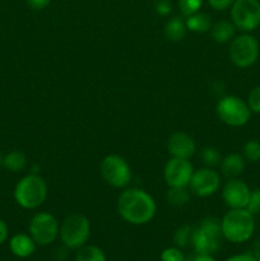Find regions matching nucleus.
<instances>
[{
  "instance_id": "nucleus-17",
  "label": "nucleus",
  "mask_w": 260,
  "mask_h": 261,
  "mask_svg": "<svg viewBox=\"0 0 260 261\" xmlns=\"http://www.w3.org/2000/svg\"><path fill=\"white\" fill-rule=\"evenodd\" d=\"M212 37L216 42L218 43H227L231 42L235 37V32H236V27L231 20L222 19L214 23L211 28Z\"/></svg>"
},
{
  "instance_id": "nucleus-24",
  "label": "nucleus",
  "mask_w": 260,
  "mask_h": 261,
  "mask_svg": "<svg viewBox=\"0 0 260 261\" xmlns=\"http://www.w3.org/2000/svg\"><path fill=\"white\" fill-rule=\"evenodd\" d=\"M242 155L245 161L250 163H256L260 161V142L256 139H251L245 143L242 148Z\"/></svg>"
},
{
  "instance_id": "nucleus-4",
  "label": "nucleus",
  "mask_w": 260,
  "mask_h": 261,
  "mask_svg": "<svg viewBox=\"0 0 260 261\" xmlns=\"http://www.w3.org/2000/svg\"><path fill=\"white\" fill-rule=\"evenodd\" d=\"M221 221L216 217H205L194 227L191 246L196 254H211L218 251L222 246Z\"/></svg>"
},
{
  "instance_id": "nucleus-29",
  "label": "nucleus",
  "mask_w": 260,
  "mask_h": 261,
  "mask_svg": "<svg viewBox=\"0 0 260 261\" xmlns=\"http://www.w3.org/2000/svg\"><path fill=\"white\" fill-rule=\"evenodd\" d=\"M246 209L252 214V216L260 214V189L251 190V194H250V199H249V203H247Z\"/></svg>"
},
{
  "instance_id": "nucleus-32",
  "label": "nucleus",
  "mask_w": 260,
  "mask_h": 261,
  "mask_svg": "<svg viewBox=\"0 0 260 261\" xmlns=\"http://www.w3.org/2000/svg\"><path fill=\"white\" fill-rule=\"evenodd\" d=\"M50 3H51V0H27V4L35 10L45 9L46 7H48V4H50Z\"/></svg>"
},
{
  "instance_id": "nucleus-8",
  "label": "nucleus",
  "mask_w": 260,
  "mask_h": 261,
  "mask_svg": "<svg viewBox=\"0 0 260 261\" xmlns=\"http://www.w3.org/2000/svg\"><path fill=\"white\" fill-rule=\"evenodd\" d=\"M99 173L107 185L115 189H125L132 181L130 166L121 155L109 154L101 161Z\"/></svg>"
},
{
  "instance_id": "nucleus-26",
  "label": "nucleus",
  "mask_w": 260,
  "mask_h": 261,
  "mask_svg": "<svg viewBox=\"0 0 260 261\" xmlns=\"http://www.w3.org/2000/svg\"><path fill=\"white\" fill-rule=\"evenodd\" d=\"M201 5H203V0H178V8L185 17H190L200 12Z\"/></svg>"
},
{
  "instance_id": "nucleus-18",
  "label": "nucleus",
  "mask_w": 260,
  "mask_h": 261,
  "mask_svg": "<svg viewBox=\"0 0 260 261\" xmlns=\"http://www.w3.org/2000/svg\"><path fill=\"white\" fill-rule=\"evenodd\" d=\"M188 27L186 22L181 17H173L167 20L165 25V35L166 38L171 42H180L185 38Z\"/></svg>"
},
{
  "instance_id": "nucleus-31",
  "label": "nucleus",
  "mask_w": 260,
  "mask_h": 261,
  "mask_svg": "<svg viewBox=\"0 0 260 261\" xmlns=\"http://www.w3.org/2000/svg\"><path fill=\"white\" fill-rule=\"evenodd\" d=\"M235 0H208L209 5L216 10H226L232 7Z\"/></svg>"
},
{
  "instance_id": "nucleus-9",
  "label": "nucleus",
  "mask_w": 260,
  "mask_h": 261,
  "mask_svg": "<svg viewBox=\"0 0 260 261\" xmlns=\"http://www.w3.org/2000/svg\"><path fill=\"white\" fill-rule=\"evenodd\" d=\"M231 22L236 30L250 33L260 27L259 0H235L231 7Z\"/></svg>"
},
{
  "instance_id": "nucleus-11",
  "label": "nucleus",
  "mask_w": 260,
  "mask_h": 261,
  "mask_svg": "<svg viewBox=\"0 0 260 261\" xmlns=\"http://www.w3.org/2000/svg\"><path fill=\"white\" fill-rule=\"evenodd\" d=\"M190 191L199 198H209L221 188V176L212 167H204L194 171L189 184Z\"/></svg>"
},
{
  "instance_id": "nucleus-21",
  "label": "nucleus",
  "mask_w": 260,
  "mask_h": 261,
  "mask_svg": "<svg viewBox=\"0 0 260 261\" xmlns=\"http://www.w3.org/2000/svg\"><path fill=\"white\" fill-rule=\"evenodd\" d=\"M75 261H107V257L101 247L86 244L76 250Z\"/></svg>"
},
{
  "instance_id": "nucleus-15",
  "label": "nucleus",
  "mask_w": 260,
  "mask_h": 261,
  "mask_svg": "<svg viewBox=\"0 0 260 261\" xmlns=\"http://www.w3.org/2000/svg\"><path fill=\"white\" fill-rule=\"evenodd\" d=\"M36 242L27 233H17L9 240V250L14 256L25 259L36 251Z\"/></svg>"
},
{
  "instance_id": "nucleus-3",
  "label": "nucleus",
  "mask_w": 260,
  "mask_h": 261,
  "mask_svg": "<svg viewBox=\"0 0 260 261\" xmlns=\"http://www.w3.org/2000/svg\"><path fill=\"white\" fill-rule=\"evenodd\" d=\"M14 199L23 209H37L47 199V184L36 173L24 176L15 185Z\"/></svg>"
},
{
  "instance_id": "nucleus-13",
  "label": "nucleus",
  "mask_w": 260,
  "mask_h": 261,
  "mask_svg": "<svg viewBox=\"0 0 260 261\" xmlns=\"http://www.w3.org/2000/svg\"><path fill=\"white\" fill-rule=\"evenodd\" d=\"M250 194L247 184L239 178H229L222 189V198L229 209H246Z\"/></svg>"
},
{
  "instance_id": "nucleus-30",
  "label": "nucleus",
  "mask_w": 260,
  "mask_h": 261,
  "mask_svg": "<svg viewBox=\"0 0 260 261\" xmlns=\"http://www.w3.org/2000/svg\"><path fill=\"white\" fill-rule=\"evenodd\" d=\"M154 9L158 15H161V17H167L172 12V3L170 0H155Z\"/></svg>"
},
{
  "instance_id": "nucleus-5",
  "label": "nucleus",
  "mask_w": 260,
  "mask_h": 261,
  "mask_svg": "<svg viewBox=\"0 0 260 261\" xmlns=\"http://www.w3.org/2000/svg\"><path fill=\"white\" fill-rule=\"evenodd\" d=\"M59 234L64 246L70 250H78L88 242L91 222L83 214H70L61 223Z\"/></svg>"
},
{
  "instance_id": "nucleus-34",
  "label": "nucleus",
  "mask_w": 260,
  "mask_h": 261,
  "mask_svg": "<svg viewBox=\"0 0 260 261\" xmlns=\"http://www.w3.org/2000/svg\"><path fill=\"white\" fill-rule=\"evenodd\" d=\"M8 234H9V228H8L7 223L3 219H0V245L7 241Z\"/></svg>"
},
{
  "instance_id": "nucleus-1",
  "label": "nucleus",
  "mask_w": 260,
  "mask_h": 261,
  "mask_svg": "<svg viewBox=\"0 0 260 261\" xmlns=\"http://www.w3.org/2000/svg\"><path fill=\"white\" fill-rule=\"evenodd\" d=\"M117 212L129 224L144 226L154 218L157 204L147 191L140 189H125L117 199Z\"/></svg>"
},
{
  "instance_id": "nucleus-35",
  "label": "nucleus",
  "mask_w": 260,
  "mask_h": 261,
  "mask_svg": "<svg viewBox=\"0 0 260 261\" xmlns=\"http://www.w3.org/2000/svg\"><path fill=\"white\" fill-rule=\"evenodd\" d=\"M189 261H216V259L211 254H196L195 252V255Z\"/></svg>"
},
{
  "instance_id": "nucleus-6",
  "label": "nucleus",
  "mask_w": 260,
  "mask_h": 261,
  "mask_svg": "<svg viewBox=\"0 0 260 261\" xmlns=\"http://www.w3.org/2000/svg\"><path fill=\"white\" fill-rule=\"evenodd\" d=\"M228 55L232 64L240 69H247L254 65L260 55L259 41L251 33L235 36L229 43Z\"/></svg>"
},
{
  "instance_id": "nucleus-23",
  "label": "nucleus",
  "mask_w": 260,
  "mask_h": 261,
  "mask_svg": "<svg viewBox=\"0 0 260 261\" xmlns=\"http://www.w3.org/2000/svg\"><path fill=\"white\" fill-rule=\"evenodd\" d=\"M193 233L194 227L191 226H183L180 228H177V231L175 232V237H173V241H175L176 246L180 247V249H185V247L191 246Z\"/></svg>"
},
{
  "instance_id": "nucleus-22",
  "label": "nucleus",
  "mask_w": 260,
  "mask_h": 261,
  "mask_svg": "<svg viewBox=\"0 0 260 261\" xmlns=\"http://www.w3.org/2000/svg\"><path fill=\"white\" fill-rule=\"evenodd\" d=\"M168 204L173 206H184L190 201V193L186 188H170L166 193Z\"/></svg>"
},
{
  "instance_id": "nucleus-14",
  "label": "nucleus",
  "mask_w": 260,
  "mask_h": 261,
  "mask_svg": "<svg viewBox=\"0 0 260 261\" xmlns=\"http://www.w3.org/2000/svg\"><path fill=\"white\" fill-rule=\"evenodd\" d=\"M167 149L171 157L190 160L196 152L195 140L189 134L183 132L173 133L167 142Z\"/></svg>"
},
{
  "instance_id": "nucleus-10",
  "label": "nucleus",
  "mask_w": 260,
  "mask_h": 261,
  "mask_svg": "<svg viewBox=\"0 0 260 261\" xmlns=\"http://www.w3.org/2000/svg\"><path fill=\"white\" fill-rule=\"evenodd\" d=\"M30 236L38 246H47L58 239L60 227L55 217L47 212H40L32 217L28 226Z\"/></svg>"
},
{
  "instance_id": "nucleus-7",
  "label": "nucleus",
  "mask_w": 260,
  "mask_h": 261,
  "mask_svg": "<svg viewBox=\"0 0 260 261\" xmlns=\"http://www.w3.org/2000/svg\"><path fill=\"white\" fill-rule=\"evenodd\" d=\"M217 115L219 120L232 127L246 125L251 117V110L247 102L237 96H223L217 103Z\"/></svg>"
},
{
  "instance_id": "nucleus-28",
  "label": "nucleus",
  "mask_w": 260,
  "mask_h": 261,
  "mask_svg": "<svg viewBox=\"0 0 260 261\" xmlns=\"http://www.w3.org/2000/svg\"><path fill=\"white\" fill-rule=\"evenodd\" d=\"M247 106L250 107L252 114H260V84L250 91L247 97Z\"/></svg>"
},
{
  "instance_id": "nucleus-20",
  "label": "nucleus",
  "mask_w": 260,
  "mask_h": 261,
  "mask_svg": "<svg viewBox=\"0 0 260 261\" xmlns=\"http://www.w3.org/2000/svg\"><path fill=\"white\" fill-rule=\"evenodd\" d=\"M2 165L10 172H20L27 166V157L20 150H12L3 157Z\"/></svg>"
},
{
  "instance_id": "nucleus-37",
  "label": "nucleus",
  "mask_w": 260,
  "mask_h": 261,
  "mask_svg": "<svg viewBox=\"0 0 260 261\" xmlns=\"http://www.w3.org/2000/svg\"><path fill=\"white\" fill-rule=\"evenodd\" d=\"M3 163V157H2V152H0V166H2Z\"/></svg>"
},
{
  "instance_id": "nucleus-36",
  "label": "nucleus",
  "mask_w": 260,
  "mask_h": 261,
  "mask_svg": "<svg viewBox=\"0 0 260 261\" xmlns=\"http://www.w3.org/2000/svg\"><path fill=\"white\" fill-rule=\"evenodd\" d=\"M251 254L255 259H256L257 261H260V239H257L256 241L254 242V245H252Z\"/></svg>"
},
{
  "instance_id": "nucleus-25",
  "label": "nucleus",
  "mask_w": 260,
  "mask_h": 261,
  "mask_svg": "<svg viewBox=\"0 0 260 261\" xmlns=\"http://www.w3.org/2000/svg\"><path fill=\"white\" fill-rule=\"evenodd\" d=\"M200 160L203 161V163L206 167H214V166L221 163L222 157L221 153H219V150L216 147H205L201 150Z\"/></svg>"
},
{
  "instance_id": "nucleus-2",
  "label": "nucleus",
  "mask_w": 260,
  "mask_h": 261,
  "mask_svg": "<svg viewBox=\"0 0 260 261\" xmlns=\"http://www.w3.org/2000/svg\"><path fill=\"white\" fill-rule=\"evenodd\" d=\"M255 216L247 209H229L221 219L222 236L231 244H244L255 232Z\"/></svg>"
},
{
  "instance_id": "nucleus-16",
  "label": "nucleus",
  "mask_w": 260,
  "mask_h": 261,
  "mask_svg": "<svg viewBox=\"0 0 260 261\" xmlns=\"http://www.w3.org/2000/svg\"><path fill=\"white\" fill-rule=\"evenodd\" d=\"M221 171L222 175L227 178H237L245 170V161L244 155L239 154V153H231V154L226 155L223 160L221 161Z\"/></svg>"
},
{
  "instance_id": "nucleus-27",
  "label": "nucleus",
  "mask_w": 260,
  "mask_h": 261,
  "mask_svg": "<svg viewBox=\"0 0 260 261\" xmlns=\"http://www.w3.org/2000/svg\"><path fill=\"white\" fill-rule=\"evenodd\" d=\"M161 261H185V255L180 247H167L161 252Z\"/></svg>"
},
{
  "instance_id": "nucleus-12",
  "label": "nucleus",
  "mask_w": 260,
  "mask_h": 261,
  "mask_svg": "<svg viewBox=\"0 0 260 261\" xmlns=\"http://www.w3.org/2000/svg\"><path fill=\"white\" fill-rule=\"evenodd\" d=\"M193 173L194 168L190 161L171 157L165 166L163 177L168 188H188Z\"/></svg>"
},
{
  "instance_id": "nucleus-33",
  "label": "nucleus",
  "mask_w": 260,
  "mask_h": 261,
  "mask_svg": "<svg viewBox=\"0 0 260 261\" xmlns=\"http://www.w3.org/2000/svg\"><path fill=\"white\" fill-rule=\"evenodd\" d=\"M226 261H257L252 256L251 252H246V254H237L233 256H229Z\"/></svg>"
},
{
  "instance_id": "nucleus-19",
  "label": "nucleus",
  "mask_w": 260,
  "mask_h": 261,
  "mask_svg": "<svg viewBox=\"0 0 260 261\" xmlns=\"http://www.w3.org/2000/svg\"><path fill=\"white\" fill-rule=\"evenodd\" d=\"M186 27L189 31L195 33H204L211 31L212 28V19L206 13L198 12L195 14L186 17Z\"/></svg>"
}]
</instances>
